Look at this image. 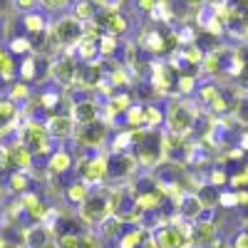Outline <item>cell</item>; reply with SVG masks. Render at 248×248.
Here are the masks:
<instances>
[{
  "instance_id": "6da1fadb",
  "label": "cell",
  "mask_w": 248,
  "mask_h": 248,
  "mask_svg": "<svg viewBox=\"0 0 248 248\" xmlns=\"http://www.w3.org/2000/svg\"><path fill=\"white\" fill-rule=\"evenodd\" d=\"M132 154L137 164L147 169H156L167 159V154H164V134L159 129H147V127L132 129Z\"/></svg>"
},
{
  "instance_id": "7a4b0ae2",
  "label": "cell",
  "mask_w": 248,
  "mask_h": 248,
  "mask_svg": "<svg viewBox=\"0 0 248 248\" xmlns=\"http://www.w3.org/2000/svg\"><path fill=\"white\" fill-rule=\"evenodd\" d=\"M17 141L35 156V159H43V156H50V147H52V139L45 129V122L40 119H28L23 127L17 129Z\"/></svg>"
},
{
  "instance_id": "3957f363",
  "label": "cell",
  "mask_w": 248,
  "mask_h": 248,
  "mask_svg": "<svg viewBox=\"0 0 248 248\" xmlns=\"http://www.w3.org/2000/svg\"><path fill=\"white\" fill-rule=\"evenodd\" d=\"M196 119H199V114L194 112V107L186 99H181V97H174L169 102L167 112H164V124L169 127V132L171 134H181V137H189L194 132Z\"/></svg>"
},
{
  "instance_id": "277c9868",
  "label": "cell",
  "mask_w": 248,
  "mask_h": 248,
  "mask_svg": "<svg viewBox=\"0 0 248 248\" xmlns=\"http://www.w3.org/2000/svg\"><path fill=\"white\" fill-rule=\"evenodd\" d=\"M50 35L55 37V43L60 45L62 52H72L79 45V40L85 37V30H82V23L75 15H67L50 25Z\"/></svg>"
},
{
  "instance_id": "5b68a950",
  "label": "cell",
  "mask_w": 248,
  "mask_h": 248,
  "mask_svg": "<svg viewBox=\"0 0 248 248\" xmlns=\"http://www.w3.org/2000/svg\"><path fill=\"white\" fill-rule=\"evenodd\" d=\"M72 137L77 139V144H82V147H87V149H99L102 144L107 141V137H109V124L102 119V117H97L94 122L77 124Z\"/></svg>"
},
{
  "instance_id": "8992f818",
  "label": "cell",
  "mask_w": 248,
  "mask_h": 248,
  "mask_svg": "<svg viewBox=\"0 0 248 248\" xmlns=\"http://www.w3.org/2000/svg\"><path fill=\"white\" fill-rule=\"evenodd\" d=\"M112 214L109 209V191H97L90 194L85 201L79 203V218L87 223H102Z\"/></svg>"
},
{
  "instance_id": "52a82bcc",
  "label": "cell",
  "mask_w": 248,
  "mask_h": 248,
  "mask_svg": "<svg viewBox=\"0 0 248 248\" xmlns=\"http://www.w3.org/2000/svg\"><path fill=\"white\" fill-rule=\"evenodd\" d=\"M79 179L87 184H102L107 179V154H82L77 161Z\"/></svg>"
},
{
  "instance_id": "ba28073f",
  "label": "cell",
  "mask_w": 248,
  "mask_h": 248,
  "mask_svg": "<svg viewBox=\"0 0 248 248\" xmlns=\"http://www.w3.org/2000/svg\"><path fill=\"white\" fill-rule=\"evenodd\" d=\"M77 60L72 57V52H62L57 57H52V67H50V77L57 82L60 87H72L77 85Z\"/></svg>"
},
{
  "instance_id": "9c48e42d",
  "label": "cell",
  "mask_w": 248,
  "mask_h": 248,
  "mask_svg": "<svg viewBox=\"0 0 248 248\" xmlns=\"http://www.w3.org/2000/svg\"><path fill=\"white\" fill-rule=\"evenodd\" d=\"M137 171V159L129 152H112L107 154V179L112 181H124L129 179L132 174Z\"/></svg>"
},
{
  "instance_id": "30bf717a",
  "label": "cell",
  "mask_w": 248,
  "mask_h": 248,
  "mask_svg": "<svg viewBox=\"0 0 248 248\" xmlns=\"http://www.w3.org/2000/svg\"><path fill=\"white\" fill-rule=\"evenodd\" d=\"M97 25L102 28L105 35H112V37H119L129 30V20L124 17L119 10H99L97 13Z\"/></svg>"
},
{
  "instance_id": "8fae6325",
  "label": "cell",
  "mask_w": 248,
  "mask_h": 248,
  "mask_svg": "<svg viewBox=\"0 0 248 248\" xmlns=\"http://www.w3.org/2000/svg\"><path fill=\"white\" fill-rule=\"evenodd\" d=\"M75 127H77V124H75V119L70 114H50L45 119V129H47V134H50L52 141L70 139L75 134Z\"/></svg>"
},
{
  "instance_id": "7c38bea8",
  "label": "cell",
  "mask_w": 248,
  "mask_h": 248,
  "mask_svg": "<svg viewBox=\"0 0 248 248\" xmlns=\"http://www.w3.org/2000/svg\"><path fill=\"white\" fill-rule=\"evenodd\" d=\"M186 238H189V233H186L184 226L167 223V226H161V229L156 231L154 243H156V248H181L186 243Z\"/></svg>"
},
{
  "instance_id": "4fadbf2b",
  "label": "cell",
  "mask_w": 248,
  "mask_h": 248,
  "mask_svg": "<svg viewBox=\"0 0 248 248\" xmlns=\"http://www.w3.org/2000/svg\"><path fill=\"white\" fill-rule=\"evenodd\" d=\"M72 167H75L72 152H67L65 147L55 149V152L47 156V174H50V176H65Z\"/></svg>"
},
{
  "instance_id": "5bb4252c",
  "label": "cell",
  "mask_w": 248,
  "mask_h": 248,
  "mask_svg": "<svg viewBox=\"0 0 248 248\" xmlns=\"http://www.w3.org/2000/svg\"><path fill=\"white\" fill-rule=\"evenodd\" d=\"M176 211H179L181 218L194 221V218H199V214L203 211V206H201V201H199L196 194L186 191V194H181V196L176 199Z\"/></svg>"
},
{
  "instance_id": "9a60e30c",
  "label": "cell",
  "mask_w": 248,
  "mask_h": 248,
  "mask_svg": "<svg viewBox=\"0 0 248 248\" xmlns=\"http://www.w3.org/2000/svg\"><path fill=\"white\" fill-rule=\"evenodd\" d=\"M50 243H52V229L45 223H37L30 231H25V246L28 248H50Z\"/></svg>"
},
{
  "instance_id": "2e32d148",
  "label": "cell",
  "mask_w": 248,
  "mask_h": 248,
  "mask_svg": "<svg viewBox=\"0 0 248 248\" xmlns=\"http://www.w3.org/2000/svg\"><path fill=\"white\" fill-rule=\"evenodd\" d=\"M97 117H99V107L94 105L92 99L72 102V119H75V124H87V122H94Z\"/></svg>"
},
{
  "instance_id": "e0dca14e",
  "label": "cell",
  "mask_w": 248,
  "mask_h": 248,
  "mask_svg": "<svg viewBox=\"0 0 248 248\" xmlns=\"http://www.w3.org/2000/svg\"><path fill=\"white\" fill-rule=\"evenodd\" d=\"M28 186H30V174L28 171H10L5 176V189L10 194H25L28 191Z\"/></svg>"
},
{
  "instance_id": "ac0fdd59",
  "label": "cell",
  "mask_w": 248,
  "mask_h": 248,
  "mask_svg": "<svg viewBox=\"0 0 248 248\" xmlns=\"http://www.w3.org/2000/svg\"><path fill=\"white\" fill-rule=\"evenodd\" d=\"M23 28H25V32H28V35H35V32H45V30H50L45 15H40V13H23Z\"/></svg>"
},
{
  "instance_id": "d6986e66",
  "label": "cell",
  "mask_w": 248,
  "mask_h": 248,
  "mask_svg": "<svg viewBox=\"0 0 248 248\" xmlns=\"http://www.w3.org/2000/svg\"><path fill=\"white\" fill-rule=\"evenodd\" d=\"M214 223L211 221H196L191 229V241L194 243H211L214 241Z\"/></svg>"
},
{
  "instance_id": "ffe728a7",
  "label": "cell",
  "mask_w": 248,
  "mask_h": 248,
  "mask_svg": "<svg viewBox=\"0 0 248 248\" xmlns=\"http://www.w3.org/2000/svg\"><path fill=\"white\" fill-rule=\"evenodd\" d=\"M67 201H72V203H82L90 194H92V189H90V184L87 181H82V179H77V181H72L70 186H67Z\"/></svg>"
},
{
  "instance_id": "44dd1931",
  "label": "cell",
  "mask_w": 248,
  "mask_h": 248,
  "mask_svg": "<svg viewBox=\"0 0 248 248\" xmlns=\"http://www.w3.org/2000/svg\"><path fill=\"white\" fill-rule=\"evenodd\" d=\"M99 13V8L94 5V0H77L75 3V17L79 20V23H90V20H94Z\"/></svg>"
},
{
  "instance_id": "7402d4cb",
  "label": "cell",
  "mask_w": 248,
  "mask_h": 248,
  "mask_svg": "<svg viewBox=\"0 0 248 248\" xmlns=\"http://www.w3.org/2000/svg\"><path fill=\"white\" fill-rule=\"evenodd\" d=\"M8 97L15 102V105H20V102H28V99L32 97L30 85H28V82H23V79H15V82H10V87H8Z\"/></svg>"
},
{
  "instance_id": "603a6c76",
  "label": "cell",
  "mask_w": 248,
  "mask_h": 248,
  "mask_svg": "<svg viewBox=\"0 0 248 248\" xmlns=\"http://www.w3.org/2000/svg\"><path fill=\"white\" fill-rule=\"evenodd\" d=\"M77 57H82L85 62H94L99 57V47H97V40H87V37H82L79 40V45L75 47Z\"/></svg>"
},
{
  "instance_id": "cb8c5ba5",
  "label": "cell",
  "mask_w": 248,
  "mask_h": 248,
  "mask_svg": "<svg viewBox=\"0 0 248 248\" xmlns=\"http://www.w3.org/2000/svg\"><path fill=\"white\" fill-rule=\"evenodd\" d=\"M124 124H127L129 129H139L144 127V105H132L127 107V112H124Z\"/></svg>"
},
{
  "instance_id": "d4e9b609",
  "label": "cell",
  "mask_w": 248,
  "mask_h": 248,
  "mask_svg": "<svg viewBox=\"0 0 248 248\" xmlns=\"http://www.w3.org/2000/svg\"><path fill=\"white\" fill-rule=\"evenodd\" d=\"M164 124V112L154 105H147L144 107V127L147 129H159Z\"/></svg>"
},
{
  "instance_id": "484cf974",
  "label": "cell",
  "mask_w": 248,
  "mask_h": 248,
  "mask_svg": "<svg viewBox=\"0 0 248 248\" xmlns=\"http://www.w3.org/2000/svg\"><path fill=\"white\" fill-rule=\"evenodd\" d=\"M196 196H199V201H201V206H203V209H206V206H214L216 201H218V189H216V186L214 184H203L201 186V189L196 191Z\"/></svg>"
},
{
  "instance_id": "4316f807",
  "label": "cell",
  "mask_w": 248,
  "mask_h": 248,
  "mask_svg": "<svg viewBox=\"0 0 248 248\" xmlns=\"http://www.w3.org/2000/svg\"><path fill=\"white\" fill-rule=\"evenodd\" d=\"M10 55H30V40L28 35H13L10 37V45H8Z\"/></svg>"
},
{
  "instance_id": "83f0119b",
  "label": "cell",
  "mask_w": 248,
  "mask_h": 248,
  "mask_svg": "<svg viewBox=\"0 0 248 248\" xmlns=\"http://www.w3.org/2000/svg\"><path fill=\"white\" fill-rule=\"evenodd\" d=\"M107 79L112 82V87L117 90V87H127L129 82H132V77H129V70L127 67H114L109 75H107Z\"/></svg>"
},
{
  "instance_id": "f1b7e54d",
  "label": "cell",
  "mask_w": 248,
  "mask_h": 248,
  "mask_svg": "<svg viewBox=\"0 0 248 248\" xmlns=\"http://www.w3.org/2000/svg\"><path fill=\"white\" fill-rule=\"evenodd\" d=\"M233 117L241 124H248V94H238L233 99Z\"/></svg>"
},
{
  "instance_id": "f546056e",
  "label": "cell",
  "mask_w": 248,
  "mask_h": 248,
  "mask_svg": "<svg viewBox=\"0 0 248 248\" xmlns=\"http://www.w3.org/2000/svg\"><path fill=\"white\" fill-rule=\"evenodd\" d=\"M97 47H99V57H112V52H114V47H117V37L102 35V37L97 40Z\"/></svg>"
},
{
  "instance_id": "4dcf8cb0",
  "label": "cell",
  "mask_w": 248,
  "mask_h": 248,
  "mask_svg": "<svg viewBox=\"0 0 248 248\" xmlns=\"http://www.w3.org/2000/svg\"><path fill=\"white\" fill-rule=\"evenodd\" d=\"M119 226H122V221H119L114 214H109L105 221H102V231H105V236H117Z\"/></svg>"
},
{
  "instance_id": "1f68e13d",
  "label": "cell",
  "mask_w": 248,
  "mask_h": 248,
  "mask_svg": "<svg viewBox=\"0 0 248 248\" xmlns=\"http://www.w3.org/2000/svg\"><path fill=\"white\" fill-rule=\"evenodd\" d=\"M10 3H13V10H17V13H32L37 0H10Z\"/></svg>"
},
{
  "instance_id": "d6a6232c",
  "label": "cell",
  "mask_w": 248,
  "mask_h": 248,
  "mask_svg": "<svg viewBox=\"0 0 248 248\" xmlns=\"http://www.w3.org/2000/svg\"><path fill=\"white\" fill-rule=\"evenodd\" d=\"M159 5V0H137V10L144 13V15H152Z\"/></svg>"
},
{
  "instance_id": "836d02e7",
  "label": "cell",
  "mask_w": 248,
  "mask_h": 248,
  "mask_svg": "<svg viewBox=\"0 0 248 248\" xmlns=\"http://www.w3.org/2000/svg\"><path fill=\"white\" fill-rule=\"evenodd\" d=\"M45 10H62L65 5H70V0H37Z\"/></svg>"
},
{
  "instance_id": "e575fe53",
  "label": "cell",
  "mask_w": 248,
  "mask_h": 248,
  "mask_svg": "<svg viewBox=\"0 0 248 248\" xmlns=\"http://www.w3.org/2000/svg\"><path fill=\"white\" fill-rule=\"evenodd\" d=\"M229 181V176H226V171L223 169H214L211 171V179H209V184H214V186H221V184H226Z\"/></svg>"
},
{
  "instance_id": "d590c367",
  "label": "cell",
  "mask_w": 248,
  "mask_h": 248,
  "mask_svg": "<svg viewBox=\"0 0 248 248\" xmlns=\"http://www.w3.org/2000/svg\"><path fill=\"white\" fill-rule=\"evenodd\" d=\"M218 201H221L223 206H236V203H238V196H236V191H233V194H221Z\"/></svg>"
},
{
  "instance_id": "8d00e7d4",
  "label": "cell",
  "mask_w": 248,
  "mask_h": 248,
  "mask_svg": "<svg viewBox=\"0 0 248 248\" xmlns=\"http://www.w3.org/2000/svg\"><path fill=\"white\" fill-rule=\"evenodd\" d=\"M236 248H248V233H241V236H238Z\"/></svg>"
},
{
  "instance_id": "74e56055",
  "label": "cell",
  "mask_w": 248,
  "mask_h": 248,
  "mask_svg": "<svg viewBox=\"0 0 248 248\" xmlns=\"http://www.w3.org/2000/svg\"><path fill=\"white\" fill-rule=\"evenodd\" d=\"M5 55H8V50H5V47H0V60H3Z\"/></svg>"
},
{
  "instance_id": "f35d334b",
  "label": "cell",
  "mask_w": 248,
  "mask_h": 248,
  "mask_svg": "<svg viewBox=\"0 0 248 248\" xmlns=\"http://www.w3.org/2000/svg\"><path fill=\"white\" fill-rule=\"evenodd\" d=\"M5 248H13V246H5Z\"/></svg>"
}]
</instances>
